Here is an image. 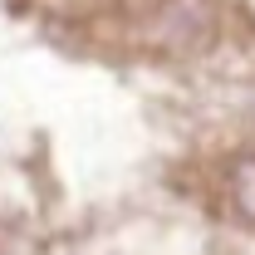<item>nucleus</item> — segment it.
Masks as SVG:
<instances>
[{
  "instance_id": "nucleus-1",
  "label": "nucleus",
  "mask_w": 255,
  "mask_h": 255,
  "mask_svg": "<svg viewBox=\"0 0 255 255\" xmlns=\"http://www.w3.org/2000/svg\"><path fill=\"white\" fill-rule=\"evenodd\" d=\"M236 196H241L246 216L255 221V157H251V162H241V172H236Z\"/></svg>"
}]
</instances>
